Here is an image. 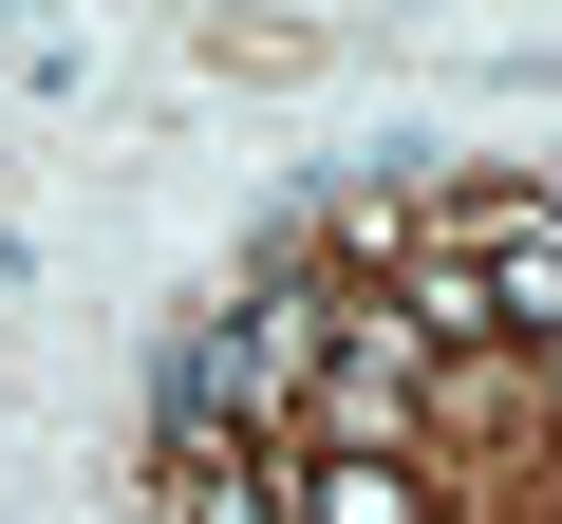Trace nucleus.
<instances>
[{
	"label": "nucleus",
	"instance_id": "20e7f679",
	"mask_svg": "<svg viewBox=\"0 0 562 524\" xmlns=\"http://www.w3.org/2000/svg\"><path fill=\"white\" fill-rule=\"evenodd\" d=\"M394 319H413L431 356H487V338H506V300H487V262H469L450 225H413V243H394Z\"/></svg>",
	"mask_w": 562,
	"mask_h": 524
},
{
	"label": "nucleus",
	"instance_id": "f257e3e1",
	"mask_svg": "<svg viewBox=\"0 0 562 524\" xmlns=\"http://www.w3.org/2000/svg\"><path fill=\"white\" fill-rule=\"evenodd\" d=\"M431 375H450V356H431V338L394 319V282H375V300H338V356H319V394H301V412H319L301 449H413Z\"/></svg>",
	"mask_w": 562,
	"mask_h": 524
},
{
	"label": "nucleus",
	"instance_id": "7ed1b4c3",
	"mask_svg": "<svg viewBox=\"0 0 562 524\" xmlns=\"http://www.w3.org/2000/svg\"><path fill=\"white\" fill-rule=\"evenodd\" d=\"M281 524H450L413 449H281Z\"/></svg>",
	"mask_w": 562,
	"mask_h": 524
},
{
	"label": "nucleus",
	"instance_id": "f03ea898",
	"mask_svg": "<svg viewBox=\"0 0 562 524\" xmlns=\"http://www.w3.org/2000/svg\"><path fill=\"white\" fill-rule=\"evenodd\" d=\"M450 243L487 262V300H506V338L543 356V338H562V187H506V206H450Z\"/></svg>",
	"mask_w": 562,
	"mask_h": 524
},
{
	"label": "nucleus",
	"instance_id": "39448f33",
	"mask_svg": "<svg viewBox=\"0 0 562 524\" xmlns=\"http://www.w3.org/2000/svg\"><path fill=\"white\" fill-rule=\"evenodd\" d=\"M543 412H562V338H543Z\"/></svg>",
	"mask_w": 562,
	"mask_h": 524
}]
</instances>
